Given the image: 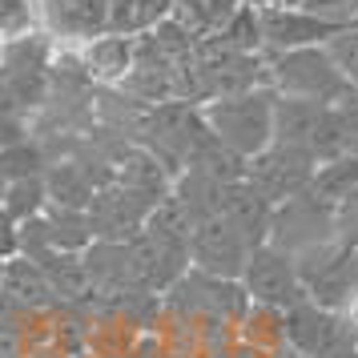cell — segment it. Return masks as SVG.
I'll list each match as a JSON object with an SVG mask.
<instances>
[{
	"label": "cell",
	"mask_w": 358,
	"mask_h": 358,
	"mask_svg": "<svg viewBox=\"0 0 358 358\" xmlns=\"http://www.w3.org/2000/svg\"><path fill=\"white\" fill-rule=\"evenodd\" d=\"M266 69H270V89H274L278 97L334 105V101H342L355 89L326 45L290 49V52H266Z\"/></svg>",
	"instance_id": "7a4b0ae2"
},
{
	"label": "cell",
	"mask_w": 358,
	"mask_h": 358,
	"mask_svg": "<svg viewBox=\"0 0 358 358\" xmlns=\"http://www.w3.org/2000/svg\"><path fill=\"white\" fill-rule=\"evenodd\" d=\"M326 49L334 52V61L342 65L346 81H350V85L358 89V24H346V29H342V33L334 36V41H330Z\"/></svg>",
	"instance_id": "603a6c76"
},
{
	"label": "cell",
	"mask_w": 358,
	"mask_h": 358,
	"mask_svg": "<svg viewBox=\"0 0 358 358\" xmlns=\"http://www.w3.org/2000/svg\"><path fill=\"white\" fill-rule=\"evenodd\" d=\"M358 189V157H334V162H322L314 169V181H310V194L326 201L330 210L338 206L342 197H350Z\"/></svg>",
	"instance_id": "d6986e66"
},
{
	"label": "cell",
	"mask_w": 358,
	"mask_h": 358,
	"mask_svg": "<svg viewBox=\"0 0 358 358\" xmlns=\"http://www.w3.org/2000/svg\"><path fill=\"white\" fill-rule=\"evenodd\" d=\"M41 226H45L49 250H61V254H85L89 245L97 242L93 222H89V210H65V206H49V213L41 217Z\"/></svg>",
	"instance_id": "9a60e30c"
},
{
	"label": "cell",
	"mask_w": 358,
	"mask_h": 358,
	"mask_svg": "<svg viewBox=\"0 0 358 358\" xmlns=\"http://www.w3.org/2000/svg\"><path fill=\"white\" fill-rule=\"evenodd\" d=\"M274 201L270 197H262L250 181H234L226 194V206H222V217L226 222H234V229L242 234L245 242H250V250H258V245L270 242V229H274Z\"/></svg>",
	"instance_id": "7c38bea8"
},
{
	"label": "cell",
	"mask_w": 358,
	"mask_h": 358,
	"mask_svg": "<svg viewBox=\"0 0 358 358\" xmlns=\"http://www.w3.org/2000/svg\"><path fill=\"white\" fill-rule=\"evenodd\" d=\"M45 181H49L52 206H65V210H89V206H93V197H97V185L85 178V169L77 162L49 165Z\"/></svg>",
	"instance_id": "e0dca14e"
},
{
	"label": "cell",
	"mask_w": 358,
	"mask_h": 358,
	"mask_svg": "<svg viewBox=\"0 0 358 358\" xmlns=\"http://www.w3.org/2000/svg\"><path fill=\"white\" fill-rule=\"evenodd\" d=\"M41 24L61 41L89 45L109 33V4L113 0H36Z\"/></svg>",
	"instance_id": "8fae6325"
},
{
	"label": "cell",
	"mask_w": 358,
	"mask_h": 358,
	"mask_svg": "<svg viewBox=\"0 0 358 358\" xmlns=\"http://www.w3.org/2000/svg\"><path fill=\"white\" fill-rule=\"evenodd\" d=\"M262 17V49L266 52H290V49H310V45H330L346 24L306 13L298 4H278V8H258Z\"/></svg>",
	"instance_id": "ba28073f"
},
{
	"label": "cell",
	"mask_w": 358,
	"mask_h": 358,
	"mask_svg": "<svg viewBox=\"0 0 358 358\" xmlns=\"http://www.w3.org/2000/svg\"><path fill=\"white\" fill-rule=\"evenodd\" d=\"M0 294H13L24 306H41V302H49L52 286H49V278H45V270H41L36 262L13 258V266L4 270V290Z\"/></svg>",
	"instance_id": "44dd1931"
},
{
	"label": "cell",
	"mask_w": 358,
	"mask_h": 358,
	"mask_svg": "<svg viewBox=\"0 0 358 358\" xmlns=\"http://www.w3.org/2000/svg\"><path fill=\"white\" fill-rule=\"evenodd\" d=\"M314 169H318V162H314L310 153L274 141L266 153H258V157L245 162V181H250L262 197H270L274 206H282V201H290V197L310 194Z\"/></svg>",
	"instance_id": "277c9868"
},
{
	"label": "cell",
	"mask_w": 358,
	"mask_h": 358,
	"mask_svg": "<svg viewBox=\"0 0 358 358\" xmlns=\"http://www.w3.org/2000/svg\"><path fill=\"white\" fill-rule=\"evenodd\" d=\"M294 4L334 20V24H358V0H294Z\"/></svg>",
	"instance_id": "d4e9b609"
},
{
	"label": "cell",
	"mask_w": 358,
	"mask_h": 358,
	"mask_svg": "<svg viewBox=\"0 0 358 358\" xmlns=\"http://www.w3.org/2000/svg\"><path fill=\"white\" fill-rule=\"evenodd\" d=\"M342 338H350V334H346V322H342L338 310L318 306L314 298H306V302H298L294 310H286V346L298 358H322Z\"/></svg>",
	"instance_id": "30bf717a"
},
{
	"label": "cell",
	"mask_w": 358,
	"mask_h": 358,
	"mask_svg": "<svg viewBox=\"0 0 358 358\" xmlns=\"http://www.w3.org/2000/svg\"><path fill=\"white\" fill-rule=\"evenodd\" d=\"M250 8H278V4H294V0H242Z\"/></svg>",
	"instance_id": "4316f807"
},
{
	"label": "cell",
	"mask_w": 358,
	"mask_h": 358,
	"mask_svg": "<svg viewBox=\"0 0 358 358\" xmlns=\"http://www.w3.org/2000/svg\"><path fill=\"white\" fill-rule=\"evenodd\" d=\"M250 242L234 229V222H226L222 213L197 222L194 238H189V270L210 278H242L245 262H250Z\"/></svg>",
	"instance_id": "52a82bcc"
},
{
	"label": "cell",
	"mask_w": 358,
	"mask_h": 358,
	"mask_svg": "<svg viewBox=\"0 0 358 358\" xmlns=\"http://www.w3.org/2000/svg\"><path fill=\"white\" fill-rule=\"evenodd\" d=\"M4 189H8V173L0 169V201H4Z\"/></svg>",
	"instance_id": "83f0119b"
},
{
	"label": "cell",
	"mask_w": 358,
	"mask_h": 358,
	"mask_svg": "<svg viewBox=\"0 0 358 358\" xmlns=\"http://www.w3.org/2000/svg\"><path fill=\"white\" fill-rule=\"evenodd\" d=\"M358 157V89L330 105V162Z\"/></svg>",
	"instance_id": "ffe728a7"
},
{
	"label": "cell",
	"mask_w": 358,
	"mask_h": 358,
	"mask_svg": "<svg viewBox=\"0 0 358 358\" xmlns=\"http://www.w3.org/2000/svg\"><path fill=\"white\" fill-rule=\"evenodd\" d=\"M157 201L162 197L137 194V189L121 185V181L101 185L97 197H93V206H89V222H93L97 242H129V238H137L145 229L149 213L157 210Z\"/></svg>",
	"instance_id": "8992f818"
},
{
	"label": "cell",
	"mask_w": 358,
	"mask_h": 358,
	"mask_svg": "<svg viewBox=\"0 0 358 358\" xmlns=\"http://www.w3.org/2000/svg\"><path fill=\"white\" fill-rule=\"evenodd\" d=\"M73 358H97V355H73Z\"/></svg>",
	"instance_id": "f546056e"
},
{
	"label": "cell",
	"mask_w": 358,
	"mask_h": 358,
	"mask_svg": "<svg viewBox=\"0 0 358 358\" xmlns=\"http://www.w3.org/2000/svg\"><path fill=\"white\" fill-rule=\"evenodd\" d=\"M41 24V4L36 0H0V36L4 41H24Z\"/></svg>",
	"instance_id": "7402d4cb"
},
{
	"label": "cell",
	"mask_w": 358,
	"mask_h": 358,
	"mask_svg": "<svg viewBox=\"0 0 358 358\" xmlns=\"http://www.w3.org/2000/svg\"><path fill=\"white\" fill-rule=\"evenodd\" d=\"M4 49H8V41H4V36H0V61H4Z\"/></svg>",
	"instance_id": "f1b7e54d"
},
{
	"label": "cell",
	"mask_w": 358,
	"mask_h": 358,
	"mask_svg": "<svg viewBox=\"0 0 358 358\" xmlns=\"http://www.w3.org/2000/svg\"><path fill=\"white\" fill-rule=\"evenodd\" d=\"M201 117L210 133L234 157H258L274 145V117H278V93L274 89H250V93H234V97H217L201 105Z\"/></svg>",
	"instance_id": "6da1fadb"
},
{
	"label": "cell",
	"mask_w": 358,
	"mask_h": 358,
	"mask_svg": "<svg viewBox=\"0 0 358 358\" xmlns=\"http://www.w3.org/2000/svg\"><path fill=\"white\" fill-rule=\"evenodd\" d=\"M334 238L346 250H358V189L334 206Z\"/></svg>",
	"instance_id": "cb8c5ba5"
},
{
	"label": "cell",
	"mask_w": 358,
	"mask_h": 358,
	"mask_svg": "<svg viewBox=\"0 0 358 358\" xmlns=\"http://www.w3.org/2000/svg\"><path fill=\"white\" fill-rule=\"evenodd\" d=\"M270 242L286 254H306L314 245H326V242H338L334 238V210L318 201L314 194H302V197H290L274 210V229H270Z\"/></svg>",
	"instance_id": "5b68a950"
},
{
	"label": "cell",
	"mask_w": 358,
	"mask_h": 358,
	"mask_svg": "<svg viewBox=\"0 0 358 358\" xmlns=\"http://www.w3.org/2000/svg\"><path fill=\"white\" fill-rule=\"evenodd\" d=\"M49 206H52V197H49V181L45 178H13L8 189H4V201H0V210L8 213L17 226L45 217Z\"/></svg>",
	"instance_id": "ac0fdd59"
},
{
	"label": "cell",
	"mask_w": 358,
	"mask_h": 358,
	"mask_svg": "<svg viewBox=\"0 0 358 358\" xmlns=\"http://www.w3.org/2000/svg\"><path fill=\"white\" fill-rule=\"evenodd\" d=\"M242 286L254 298V306H270V310H294L298 302L310 298L306 282H302V270H298V258L286 254V250H278L274 242L258 245L250 254Z\"/></svg>",
	"instance_id": "3957f363"
},
{
	"label": "cell",
	"mask_w": 358,
	"mask_h": 358,
	"mask_svg": "<svg viewBox=\"0 0 358 358\" xmlns=\"http://www.w3.org/2000/svg\"><path fill=\"white\" fill-rule=\"evenodd\" d=\"M173 17V0H113L109 4V33L149 36Z\"/></svg>",
	"instance_id": "2e32d148"
},
{
	"label": "cell",
	"mask_w": 358,
	"mask_h": 358,
	"mask_svg": "<svg viewBox=\"0 0 358 358\" xmlns=\"http://www.w3.org/2000/svg\"><path fill=\"white\" fill-rule=\"evenodd\" d=\"M274 141L310 153L322 165L330 162V105L318 101H298V97H278L274 117Z\"/></svg>",
	"instance_id": "9c48e42d"
},
{
	"label": "cell",
	"mask_w": 358,
	"mask_h": 358,
	"mask_svg": "<svg viewBox=\"0 0 358 358\" xmlns=\"http://www.w3.org/2000/svg\"><path fill=\"white\" fill-rule=\"evenodd\" d=\"M81 65L89 73V81L125 85L129 73L137 69V36L105 33L97 41H89V45H81Z\"/></svg>",
	"instance_id": "4fadbf2b"
},
{
	"label": "cell",
	"mask_w": 358,
	"mask_h": 358,
	"mask_svg": "<svg viewBox=\"0 0 358 358\" xmlns=\"http://www.w3.org/2000/svg\"><path fill=\"white\" fill-rule=\"evenodd\" d=\"M238 8H242V0H173V20L201 45L222 33Z\"/></svg>",
	"instance_id": "5bb4252c"
},
{
	"label": "cell",
	"mask_w": 358,
	"mask_h": 358,
	"mask_svg": "<svg viewBox=\"0 0 358 358\" xmlns=\"http://www.w3.org/2000/svg\"><path fill=\"white\" fill-rule=\"evenodd\" d=\"M338 314H342V322H346V334H350V342L358 346V290L346 298V306H342Z\"/></svg>",
	"instance_id": "484cf974"
}]
</instances>
